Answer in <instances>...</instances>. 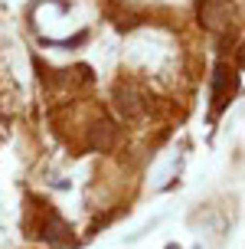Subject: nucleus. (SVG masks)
Returning a JSON list of instances; mask_svg holds the SVG:
<instances>
[{"label":"nucleus","instance_id":"f257e3e1","mask_svg":"<svg viewBox=\"0 0 245 249\" xmlns=\"http://www.w3.org/2000/svg\"><path fill=\"white\" fill-rule=\"evenodd\" d=\"M235 92H239V72H235L229 62H216L212 66V86H209V115L212 118H219L226 108H229V102L235 99Z\"/></svg>","mask_w":245,"mask_h":249},{"label":"nucleus","instance_id":"f03ea898","mask_svg":"<svg viewBox=\"0 0 245 249\" xmlns=\"http://www.w3.org/2000/svg\"><path fill=\"white\" fill-rule=\"evenodd\" d=\"M111 102H114V108H118V115H121L124 122H134V118H141L147 112V99L134 82H118Z\"/></svg>","mask_w":245,"mask_h":249},{"label":"nucleus","instance_id":"7ed1b4c3","mask_svg":"<svg viewBox=\"0 0 245 249\" xmlns=\"http://www.w3.org/2000/svg\"><path fill=\"white\" fill-rule=\"evenodd\" d=\"M235 0H196V20L212 33H226Z\"/></svg>","mask_w":245,"mask_h":249},{"label":"nucleus","instance_id":"20e7f679","mask_svg":"<svg viewBox=\"0 0 245 249\" xmlns=\"http://www.w3.org/2000/svg\"><path fill=\"white\" fill-rule=\"evenodd\" d=\"M69 223L62 220L56 210H46V223H43V239L46 243H52V246H65L69 243Z\"/></svg>","mask_w":245,"mask_h":249},{"label":"nucleus","instance_id":"39448f33","mask_svg":"<svg viewBox=\"0 0 245 249\" xmlns=\"http://www.w3.org/2000/svg\"><path fill=\"white\" fill-rule=\"evenodd\" d=\"M92 148L98 151H111L114 148V141H118V128H114V122H108V118H98L95 124H92Z\"/></svg>","mask_w":245,"mask_h":249},{"label":"nucleus","instance_id":"423d86ee","mask_svg":"<svg viewBox=\"0 0 245 249\" xmlns=\"http://www.w3.org/2000/svg\"><path fill=\"white\" fill-rule=\"evenodd\" d=\"M239 66H245V46H242V53H239Z\"/></svg>","mask_w":245,"mask_h":249},{"label":"nucleus","instance_id":"0eeeda50","mask_svg":"<svg viewBox=\"0 0 245 249\" xmlns=\"http://www.w3.org/2000/svg\"><path fill=\"white\" fill-rule=\"evenodd\" d=\"M163 249H180V246H177V243H167V246H163Z\"/></svg>","mask_w":245,"mask_h":249}]
</instances>
